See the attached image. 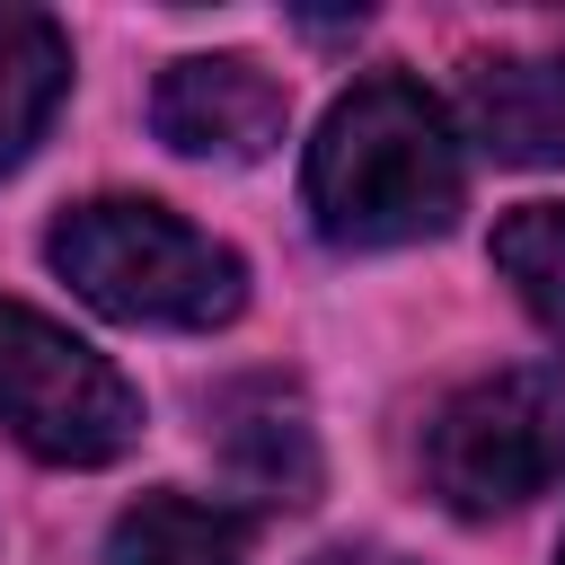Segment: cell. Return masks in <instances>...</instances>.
I'll use <instances>...</instances> for the list:
<instances>
[{"mask_svg": "<svg viewBox=\"0 0 565 565\" xmlns=\"http://www.w3.org/2000/svg\"><path fill=\"white\" fill-rule=\"evenodd\" d=\"M556 565H565V556H556Z\"/></svg>", "mask_w": 565, "mask_h": 565, "instance_id": "12", "label": "cell"}, {"mask_svg": "<svg viewBox=\"0 0 565 565\" xmlns=\"http://www.w3.org/2000/svg\"><path fill=\"white\" fill-rule=\"evenodd\" d=\"M71 88V35L44 9H0V177L44 141Z\"/></svg>", "mask_w": 565, "mask_h": 565, "instance_id": "8", "label": "cell"}, {"mask_svg": "<svg viewBox=\"0 0 565 565\" xmlns=\"http://www.w3.org/2000/svg\"><path fill=\"white\" fill-rule=\"evenodd\" d=\"M468 132L512 168H565V53H494L468 62L459 88Z\"/></svg>", "mask_w": 565, "mask_h": 565, "instance_id": "7", "label": "cell"}, {"mask_svg": "<svg viewBox=\"0 0 565 565\" xmlns=\"http://www.w3.org/2000/svg\"><path fill=\"white\" fill-rule=\"evenodd\" d=\"M424 477L450 512H512L547 494L565 477V362L468 380L424 433Z\"/></svg>", "mask_w": 565, "mask_h": 565, "instance_id": "4", "label": "cell"}, {"mask_svg": "<svg viewBox=\"0 0 565 565\" xmlns=\"http://www.w3.org/2000/svg\"><path fill=\"white\" fill-rule=\"evenodd\" d=\"M44 256L88 309H106L124 327H221L247 300V265L141 194L71 203L44 238Z\"/></svg>", "mask_w": 565, "mask_h": 565, "instance_id": "2", "label": "cell"}, {"mask_svg": "<svg viewBox=\"0 0 565 565\" xmlns=\"http://www.w3.org/2000/svg\"><path fill=\"white\" fill-rule=\"evenodd\" d=\"M106 565H238V521L194 494H141L106 530Z\"/></svg>", "mask_w": 565, "mask_h": 565, "instance_id": "9", "label": "cell"}, {"mask_svg": "<svg viewBox=\"0 0 565 565\" xmlns=\"http://www.w3.org/2000/svg\"><path fill=\"white\" fill-rule=\"evenodd\" d=\"M0 433L53 468H106L141 441V397L97 344L0 300Z\"/></svg>", "mask_w": 565, "mask_h": 565, "instance_id": "3", "label": "cell"}, {"mask_svg": "<svg viewBox=\"0 0 565 565\" xmlns=\"http://www.w3.org/2000/svg\"><path fill=\"white\" fill-rule=\"evenodd\" d=\"M318 565H397V556H371V547H335V556H318Z\"/></svg>", "mask_w": 565, "mask_h": 565, "instance_id": "11", "label": "cell"}, {"mask_svg": "<svg viewBox=\"0 0 565 565\" xmlns=\"http://www.w3.org/2000/svg\"><path fill=\"white\" fill-rule=\"evenodd\" d=\"M212 441H221V468L247 503H309L318 494V433H309V406L282 380L221 388L212 397Z\"/></svg>", "mask_w": 565, "mask_h": 565, "instance_id": "6", "label": "cell"}, {"mask_svg": "<svg viewBox=\"0 0 565 565\" xmlns=\"http://www.w3.org/2000/svg\"><path fill=\"white\" fill-rule=\"evenodd\" d=\"M150 124H159V141L185 150V159L247 168V159H265V150L282 141L291 97H282V79H274L265 62H247V53H185V62L159 71Z\"/></svg>", "mask_w": 565, "mask_h": 565, "instance_id": "5", "label": "cell"}, {"mask_svg": "<svg viewBox=\"0 0 565 565\" xmlns=\"http://www.w3.org/2000/svg\"><path fill=\"white\" fill-rule=\"evenodd\" d=\"M459 132H450V106L406 79V71H371L353 79L318 141H309V168H300V194H309V221L327 247H406V238H441L450 212H459Z\"/></svg>", "mask_w": 565, "mask_h": 565, "instance_id": "1", "label": "cell"}, {"mask_svg": "<svg viewBox=\"0 0 565 565\" xmlns=\"http://www.w3.org/2000/svg\"><path fill=\"white\" fill-rule=\"evenodd\" d=\"M494 274L521 291V309L565 344V203H521L494 221Z\"/></svg>", "mask_w": 565, "mask_h": 565, "instance_id": "10", "label": "cell"}]
</instances>
